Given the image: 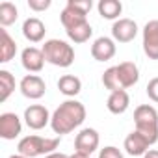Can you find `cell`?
<instances>
[{
    "instance_id": "6da1fadb",
    "label": "cell",
    "mask_w": 158,
    "mask_h": 158,
    "mask_svg": "<svg viewBox=\"0 0 158 158\" xmlns=\"http://www.w3.org/2000/svg\"><path fill=\"white\" fill-rule=\"evenodd\" d=\"M84 121H86V106L76 99H67L54 110L50 119V128L54 130V134L63 136L71 134Z\"/></svg>"
},
{
    "instance_id": "7a4b0ae2",
    "label": "cell",
    "mask_w": 158,
    "mask_h": 158,
    "mask_svg": "<svg viewBox=\"0 0 158 158\" xmlns=\"http://www.w3.org/2000/svg\"><path fill=\"white\" fill-rule=\"evenodd\" d=\"M138 80H139V69L134 61H121L119 65L106 69L102 74V84L110 93L119 89L127 91L128 88L136 86Z\"/></svg>"
},
{
    "instance_id": "3957f363",
    "label": "cell",
    "mask_w": 158,
    "mask_h": 158,
    "mask_svg": "<svg viewBox=\"0 0 158 158\" xmlns=\"http://www.w3.org/2000/svg\"><path fill=\"white\" fill-rule=\"evenodd\" d=\"M61 138H41L37 134H30L19 139L17 143V151L19 154L26 156V158H37V156H47L50 152H56V149L60 147Z\"/></svg>"
},
{
    "instance_id": "277c9868",
    "label": "cell",
    "mask_w": 158,
    "mask_h": 158,
    "mask_svg": "<svg viewBox=\"0 0 158 158\" xmlns=\"http://www.w3.org/2000/svg\"><path fill=\"white\" fill-rule=\"evenodd\" d=\"M134 125L136 132L147 138L151 145L158 141V112L151 104H141L134 110Z\"/></svg>"
},
{
    "instance_id": "5b68a950",
    "label": "cell",
    "mask_w": 158,
    "mask_h": 158,
    "mask_svg": "<svg viewBox=\"0 0 158 158\" xmlns=\"http://www.w3.org/2000/svg\"><path fill=\"white\" fill-rule=\"evenodd\" d=\"M41 50H43L45 61H48L50 65L65 69V67H71L74 61V48L63 39H48L45 41Z\"/></svg>"
},
{
    "instance_id": "8992f818",
    "label": "cell",
    "mask_w": 158,
    "mask_h": 158,
    "mask_svg": "<svg viewBox=\"0 0 158 158\" xmlns=\"http://www.w3.org/2000/svg\"><path fill=\"white\" fill-rule=\"evenodd\" d=\"M99 143H101V138L95 128H82L74 138V152L91 156L99 149Z\"/></svg>"
},
{
    "instance_id": "52a82bcc",
    "label": "cell",
    "mask_w": 158,
    "mask_h": 158,
    "mask_svg": "<svg viewBox=\"0 0 158 158\" xmlns=\"http://www.w3.org/2000/svg\"><path fill=\"white\" fill-rule=\"evenodd\" d=\"M24 123L28 125V128L32 130H41L45 128L47 125H50V119L52 115L48 114V110L43 106V104H30L26 110H24Z\"/></svg>"
},
{
    "instance_id": "ba28073f",
    "label": "cell",
    "mask_w": 158,
    "mask_h": 158,
    "mask_svg": "<svg viewBox=\"0 0 158 158\" xmlns=\"http://www.w3.org/2000/svg\"><path fill=\"white\" fill-rule=\"evenodd\" d=\"M141 37H143L141 45L145 56L149 60H158V19H152L143 26Z\"/></svg>"
},
{
    "instance_id": "9c48e42d",
    "label": "cell",
    "mask_w": 158,
    "mask_h": 158,
    "mask_svg": "<svg viewBox=\"0 0 158 158\" xmlns=\"http://www.w3.org/2000/svg\"><path fill=\"white\" fill-rule=\"evenodd\" d=\"M138 35V24L132 19H117L112 26V39L115 43H130Z\"/></svg>"
},
{
    "instance_id": "30bf717a",
    "label": "cell",
    "mask_w": 158,
    "mask_h": 158,
    "mask_svg": "<svg viewBox=\"0 0 158 158\" xmlns=\"http://www.w3.org/2000/svg\"><path fill=\"white\" fill-rule=\"evenodd\" d=\"M19 89H21V93L26 99L37 101V99H41L45 95L47 84H45V80H43L39 74H26L23 80H21V84H19Z\"/></svg>"
},
{
    "instance_id": "8fae6325",
    "label": "cell",
    "mask_w": 158,
    "mask_h": 158,
    "mask_svg": "<svg viewBox=\"0 0 158 158\" xmlns=\"http://www.w3.org/2000/svg\"><path fill=\"white\" fill-rule=\"evenodd\" d=\"M23 132V123L21 117L13 112H4L0 114V138L2 139H15Z\"/></svg>"
},
{
    "instance_id": "7c38bea8",
    "label": "cell",
    "mask_w": 158,
    "mask_h": 158,
    "mask_svg": "<svg viewBox=\"0 0 158 158\" xmlns=\"http://www.w3.org/2000/svg\"><path fill=\"white\" fill-rule=\"evenodd\" d=\"M115 50H117L115 41L112 37H106V35L97 37L93 41V45H91V56H93L95 61H108V60H112L115 56Z\"/></svg>"
},
{
    "instance_id": "4fadbf2b",
    "label": "cell",
    "mask_w": 158,
    "mask_h": 158,
    "mask_svg": "<svg viewBox=\"0 0 158 158\" xmlns=\"http://www.w3.org/2000/svg\"><path fill=\"white\" fill-rule=\"evenodd\" d=\"M21 63L28 73H39L45 65V56L41 48L35 47H26L21 52Z\"/></svg>"
},
{
    "instance_id": "5bb4252c",
    "label": "cell",
    "mask_w": 158,
    "mask_h": 158,
    "mask_svg": "<svg viewBox=\"0 0 158 158\" xmlns=\"http://www.w3.org/2000/svg\"><path fill=\"white\" fill-rule=\"evenodd\" d=\"M123 147H125V151H127L130 156H143V154L149 151L151 143L147 141V138H145V136H141L139 132L132 130V132L125 138Z\"/></svg>"
},
{
    "instance_id": "9a60e30c",
    "label": "cell",
    "mask_w": 158,
    "mask_h": 158,
    "mask_svg": "<svg viewBox=\"0 0 158 158\" xmlns=\"http://www.w3.org/2000/svg\"><path fill=\"white\" fill-rule=\"evenodd\" d=\"M45 32H47L45 23H43L41 19H37V17H28V19L23 23V35H24L30 43H39V41H43Z\"/></svg>"
},
{
    "instance_id": "2e32d148",
    "label": "cell",
    "mask_w": 158,
    "mask_h": 158,
    "mask_svg": "<svg viewBox=\"0 0 158 158\" xmlns=\"http://www.w3.org/2000/svg\"><path fill=\"white\" fill-rule=\"evenodd\" d=\"M130 106V97L125 89H119V91H112L108 95V101H106V108L110 114L114 115H121L128 110Z\"/></svg>"
},
{
    "instance_id": "e0dca14e",
    "label": "cell",
    "mask_w": 158,
    "mask_h": 158,
    "mask_svg": "<svg viewBox=\"0 0 158 158\" xmlns=\"http://www.w3.org/2000/svg\"><path fill=\"white\" fill-rule=\"evenodd\" d=\"M17 54V43L8 34L6 28H0V63H8Z\"/></svg>"
},
{
    "instance_id": "ac0fdd59",
    "label": "cell",
    "mask_w": 158,
    "mask_h": 158,
    "mask_svg": "<svg viewBox=\"0 0 158 158\" xmlns=\"http://www.w3.org/2000/svg\"><path fill=\"white\" fill-rule=\"evenodd\" d=\"M58 89H60L61 95L73 99L82 91V80L78 76H74V74H63L58 80Z\"/></svg>"
},
{
    "instance_id": "d6986e66",
    "label": "cell",
    "mask_w": 158,
    "mask_h": 158,
    "mask_svg": "<svg viewBox=\"0 0 158 158\" xmlns=\"http://www.w3.org/2000/svg\"><path fill=\"white\" fill-rule=\"evenodd\" d=\"M97 10H99V15L102 19H108V21H117L121 11H123V4L119 0H101L97 4Z\"/></svg>"
},
{
    "instance_id": "ffe728a7",
    "label": "cell",
    "mask_w": 158,
    "mask_h": 158,
    "mask_svg": "<svg viewBox=\"0 0 158 158\" xmlns=\"http://www.w3.org/2000/svg\"><path fill=\"white\" fill-rule=\"evenodd\" d=\"M65 34H67V37L73 43H86L93 35V28H91L89 23H82V24H78V26H73V28L65 30Z\"/></svg>"
},
{
    "instance_id": "44dd1931",
    "label": "cell",
    "mask_w": 158,
    "mask_h": 158,
    "mask_svg": "<svg viewBox=\"0 0 158 158\" xmlns=\"http://www.w3.org/2000/svg\"><path fill=\"white\" fill-rule=\"evenodd\" d=\"M13 91H15V76L6 69H0V102H6Z\"/></svg>"
},
{
    "instance_id": "7402d4cb",
    "label": "cell",
    "mask_w": 158,
    "mask_h": 158,
    "mask_svg": "<svg viewBox=\"0 0 158 158\" xmlns=\"http://www.w3.org/2000/svg\"><path fill=\"white\" fill-rule=\"evenodd\" d=\"M60 21H61L63 28L69 30V28H73V26H78V24H82V23H88V17L65 6V8L61 10V13H60Z\"/></svg>"
},
{
    "instance_id": "603a6c76",
    "label": "cell",
    "mask_w": 158,
    "mask_h": 158,
    "mask_svg": "<svg viewBox=\"0 0 158 158\" xmlns=\"http://www.w3.org/2000/svg\"><path fill=\"white\" fill-rule=\"evenodd\" d=\"M19 19V10L13 2H2L0 4V26L6 28L11 26Z\"/></svg>"
},
{
    "instance_id": "cb8c5ba5",
    "label": "cell",
    "mask_w": 158,
    "mask_h": 158,
    "mask_svg": "<svg viewBox=\"0 0 158 158\" xmlns=\"http://www.w3.org/2000/svg\"><path fill=\"white\" fill-rule=\"evenodd\" d=\"M67 8H71V10H74V11L88 17V13L93 8V2L91 0H67Z\"/></svg>"
},
{
    "instance_id": "d4e9b609",
    "label": "cell",
    "mask_w": 158,
    "mask_h": 158,
    "mask_svg": "<svg viewBox=\"0 0 158 158\" xmlns=\"http://www.w3.org/2000/svg\"><path fill=\"white\" fill-rule=\"evenodd\" d=\"M145 91H147V97L152 102H158V76L151 78L149 84H147V88H145Z\"/></svg>"
},
{
    "instance_id": "484cf974",
    "label": "cell",
    "mask_w": 158,
    "mask_h": 158,
    "mask_svg": "<svg viewBox=\"0 0 158 158\" xmlns=\"http://www.w3.org/2000/svg\"><path fill=\"white\" fill-rule=\"evenodd\" d=\"M99 158H123V152H121L117 147H114V145H108V147L101 149V152H99Z\"/></svg>"
},
{
    "instance_id": "4316f807",
    "label": "cell",
    "mask_w": 158,
    "mask_h": 158,
    "mask_svg": "<svg viewBox=\"0 0 158 158\" xmlns=\"http://www.w3.org/2000/svg\"><path fill=\"white\" fill-rule=\"evenodd\" d=\"M50 0H28V8L32 10V11H45V10H48L50 8Z\"/></svg>"
},
{
    "instance_id": "83f0119b",
    "label": "cell",
    "mask_w": 158,
    "mask_h": 158,
    "mask_svg": "<svg viewBox=\"0 0 158 158\" xmlns=\"http://www.w3.org/2000/svg\"><path fill=\"white\" fill-rule=\"evenodd\" d=\"M143 158H158V149H149L143 154Z\"/></svg>"
},
{
    "instance_id": "f1b7e54d",
    "label": "cell",
    "mask_w": 158,
    "mask_h": 158,
    "mask_svg": "<svg viewBox=\"0 0 158 158\" xmlns=\"http://www.w3.org/2000/svg\"><path fill=\"white\" fill-rule=\"evenodd\" d=\"M45 158H69V156H67V154H63V152H58V151H56V152H50V154H47Z\"/></svg>"
},
{
    "instance_id": "f546056e",
    "label": "cell",
    "mask_w": 158,
    "mask_h": 158,
    "mask_svg": "<svg viewBox=\"0 0 158 158\" xmlns=\"http://www.w3.org/2000/svg\"><path fill=\"white\" fill-rule=\"evenodd\" d=\"M69 158H91V156H88V154H80V152H73Z\"/></svg>"
},
{
    "instance_id": "4dcf8cb0",
    "label": "cell",
    "mask_w": 158,
    "mask_h": 158,
    "mask_svg": "<svg viewBox=\"0 0 158 158\" xmlns=\"http://www.w3.org/2000/svg\"><path fill=\"white\" fill-rule=\"evenodd\" d=\"M10 158H26V156H23V154H19V152H17V154H11Z\"/></svg>"
}]
</instances>
